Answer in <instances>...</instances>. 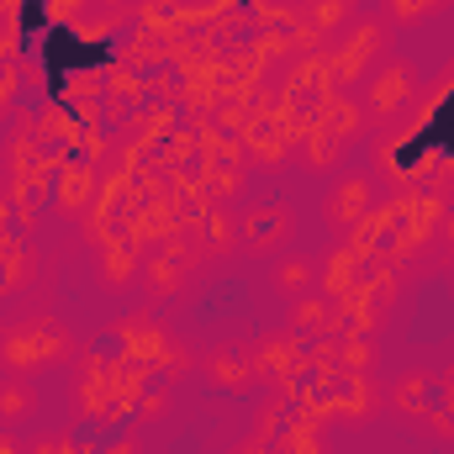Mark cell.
Wrapping results in <instances>:
<instances>
[{"instance_id":"obj_1","label":"cell","mask_w":454,"mask_h":454,"mask_svg":"<svg viewBox=\"0 0 454 454\" xmlns=\"http://www.w3.org/2000/svg\"><path fill=\"white\" fill-rule=\"evenodd\" d=\"M59 348H64V333L53 323H16V333H5V343H0V359L16 370H37V364L59 359Z\"/></svg>"},{"instance_id":"obj_2","label":"cell","mask_w":454,"mask_h":454,"mask_svg":"<svg viewBox=\"0 0 454 454\" xmlns=\"http://www.w3.org/2000/svg\"><path fill=\"white\" fill-rule=\"evenodd\" d=\"M375 201H380V191H375V175H339V185L328 191V223L348 232V227H359L370 212H375Z\"/></svg>"},{"instance_id":"obj_3","label":"cell","mask_w":454,"mask_h":454,"mask_svg":"<svg viewBox=\"0 0 454 454\" xmlns=\"http://www.w3.org/2000/svg\"><path fill=\"white\" fill-rule=\"evenodd\" d=\"M291 232H296V212L280 207V201H270V207H254L243 217V248L264 259V254H280L291 243Z\"/></svg>"},{"instance_id":"obj_4","label":"cell","mask_w":454,"mask_h":454,"mask_svg":"<svg viewBox=\"0 0 454 454\" xmlns=\"http://www.w3.org/2000/svg\"><path fill=\"white\" fill-rule=\"evenodd\" d=\"M412 90H418L412 69H407V64H386V69L370 80L364 101H370V112H375V116H396L402 106H407V101H412Z\"/></svg>"},{"instance_id":"obj_5","label":"cell","mask_w":454,"mask_h":454,"mask_svg":"<svg viewBox=\"0 0 454 454\" xmlns=\"http://www.w3.org/2000/svg\"><path fill=\"white\" fill-rule=\"evenodd\" d=\"M354 27H359V43L348 37V43H343V59H339L343 80L364 74V69H370V59H364V53H380V48H386V27H380V21H354Z\"/></svg>"},{"instance_id":"obj_6","label":"cell","mask_w":454,"mask_h":454,"mask_svg":"<svg viewBox=\"0 0 454 454\" xmlns=\"http://www.w3.org/2000/svg\"><path fill=\"white\" fill-rule=\"evenodd\" d=\"M37 418V391L27 380H5L0 386V423H32Z\"/></svg>"},{"instance_id":"obj_7","label":"cell","mask_w":454,"mask_h":454,"mask_svg":"<svg viewBox=\"0 0 454 454\" xmlns=\"http://www.w3.org/2000/svg\"><path fill=\"white\" fill-rule=\"evenodd\" d=\"M291 323H296L301 333H323V328H333V323H339V312H333V301H328V296H296Z\"/></svg>"},{"instance_id":"obj_8","label":"cell","mask_w":454,"mask_h":454,"mask_svg":"<svg viewBox=\"0 0 454 454\" xmlns=\"http://www.w3.org/2000/svg\"><path fill=\"white\" fill-rule=\"evenodd\" d=\"M270 280H275V291H280V296H291V301H296V296H307V291H312V259H280Z\"/></svg>"},{"instance_id":"obj_9","label":"cell","mask_w":454,"mask_h":454,"mask_svg":"<svg viewBox=\"0 0 454 454\" xmlns=\"http://www.w3.org/2000/svg\"><path fill=\"white\" fill-rule=\"evenodd\" d=\"M307 21L317 32H339L354 21V0H307Z\"/></svg>"},{"instance_id":"obj_10","label":"cell","mask_w":454,"mask_h":454,"mask_svg":"<svg viewBox=\"0 0 454 454\" xmlns=\"http://www.w3.org/2000/svg\"><path fill=\"white\" fill-rule=\"evenodd\" d=\"M301 159H307L312 169H333V164L343 159L339 132H312V137H307V148H301Z\"/></svg>"},{"instance_id":"obj_11","label":"cell","mask_w":454,"mask_h":454,"mask_svg":"<svg viewBox=\"0 0 454 454\" xmlns=\"http://www.w3.org/2000/svg\"><path fill=\"white\" fill-rule=\"evenodd\" d=\"M37 454H64V444H59L53 434H43V439H37Z\"/></svg>"},{"instance_id":"obj_12","label":"cell","mask_w":454,"mask_h":454,"mask_svg":"<svg viewBox=\"0 0 454 454\" xmlns=\"http://www.w3.org/2000/svg\"><path fill=\"white\" fill-rule=\"evenodd\" d=\"M444 248H450V254H454V217H450V223H444Z\"/></svg>"},{"instance_id":"obj_13","label":"cell","mask_w":454,"mask_h":454,"mask_svg":"<svg viewBox=\"0 0 454 454\" xmlns=\"http://www.w3.org/2000/svg\"><path fill=\"white\" fill-rule=\"evenodd\" d=\"M0 454H21L16 450V439H0Z\"/></svg>"},{"instance_id":"obj_14","label":"cell","mask_w":454,"mask_h":454,"mask_svg":"<svg viewBox=\"0 0 454 454\" xmlns=\"http://www.w3.org/2000/svg\"><path fill=\"white\" fill-rule=\"evenodd\" d=\"M11 11H16V0H0V21H5V16H11Z\"/></svg>"}]
</instances>
